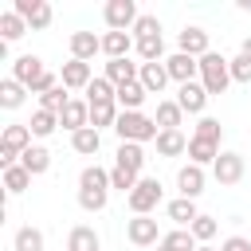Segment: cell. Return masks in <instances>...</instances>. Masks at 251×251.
<instances>
[{"mask_svg": "<svg viewBox=\"0 0 251 251\" xmlns=\"http://www.w3.org/2000/svg\"><path fill=\"white\" fill-rule=\"evenodd\" d=\"M114 133L122 137V141H133V145H141V141H157V122L153 118H145L141 110H122L118 114V126H114Z\"/></svg>", "mask_w": 251, "mask_h": 251, "instance_id": "cell-1", "label": "cell"}, {"mask_svg": "<svg viewBox=\"0 0 251 251\" xmlns=\"http://www.w3.org/2000/svg\"><path fill=\"white\" fill-rule=\"evenodd\" d=\"M212 176H216L224 188L239 184V180H243V157H239V153H220L216 165H212Z\"/></svg>", "mask_w": 251, "mask_h": 251, "instance_id": "cell-9", "label": "cell"}, {"mask_svg": "<svg viewBox=\"0 0 251 251\" xmlns=\"http://www.w3.org/2000/svg\"><path fill=\"white\" fill-rule=\"evenodd\" d=\"M145 86L141 82H129V86H118V106L122 110H141V102H145Z\"/></svg>", "mask_w": 251, "mask_h": 251, "instance_id": "cell-34", "label": "cell"}, {"mask_svg": "<svg viewBox=\"0 0 251 251\" xmlns=\"http://www.w3.org/2000/svg\"><path fill=\"white\" fill-rule=\"evenodd\" d=\"M12 247H16V251H43V231L27 224V227H20V231L12 235Z\"/></svg>", "mask_w": 251, "mask_h": 251, "instance_id": "cell-33", "label": "cell"}, {"mask_svg": "<svg viewBox=\"0 0 251 251\" xmlns=\"http://www.w3.org/2000/svg\"><path fill=\"white\" fill-rule=\"evenodd\" d=\"M31 149V129L27 126H8L0 137V165H20V157Z\"/></svg>", "mask_w": 251, "mask_h": 251, "instance_id": "cell-3", "label": "cell"}, {"mask_svg": "<svg viewBox=\"0 0 251 251\" xmlns=\"http://www.w3.org/2000/svg\"><path fill=\"white\" fill-rule=\"evenodd\" d=\"M227 82H231V59L208 51V55L200 59V86H204L208 94H224Z\"/></svg>", "mask_w": 251, "mask_h": 251, "instance_id": "cell-2", "label": "cell"}, {"mask_svg": "<svg viewBox=\"0 0 251 251\" xmlns=\"http://www.w3.org/2000/svg\"><path fill=\"white\" fill-rule=\"evenodd\" d=\"M137 82H141L149 94H161V90H165V82H169V71H165V63H141V75H137Z\"/></svg>", "mask_w": 251, "mask_h": 251, "instance_id": "cell-21", "label": "cell"}, {"mask_svg": "<svg viewBox=\"0 0 251 251\" xmlns=\"http://www.w3.org/2000/svg\"><path fill=\"white\" fill-rule=\"evenodd\" d=\"M196 200H188V196H176V200H169V220L176 224V227H192L196 224Z\"/></svg>", "mask_w": 251, "mask_h": 251, "instance_id": "cell-23", "label": "cell"}, {"mask_svg": "<svg viewBox=\"0 0 251 251\" xmlns=\"http://www.w3.org/2000/svg\"><path fill=\"white\" fill-rule=\"evenodd\" d=\"M114 165L126 169V173H137V176H141V169H145V149L133 145V141H122L118 153H114Z\"/></svg>", "mask_w": 251, "mask_h": 251, "instance_id": "cell-15", "label": "cell"}, {"mask_svg": "<svg viewBox=\"0 0 251 251\" xmlns=\"http://www.w3.org/2000/svg\"><path fill=\"white\" fill-rule=\"evenodd\" d=\"M24 98H27V86H24V82H16V78H4V82H0V106H4V110H20Z\"/></svg>", "mask_w": 251, "mask_h": 251, "instance_id": "cell-29", "label": "cell"}, {"mask_svg": "<svg viewBox=\"0 0 251 251\" xmlns=\"http://www.w3.org/2000/svg\"><path fill=\"white\" fill-rule=\"evenodd\" d=\"M149 35H161V20L149 16V12H141L137 24H133V39H149Z\"/></svg>", "mask_w": 251, "mask_h": 251, "instance_id": "cell-38", "label": "cell"}, {"mask_svg": "<svg viewBox=\"0 0 251 251\" xmlns=\"http://www.w3.org/2000/svg\"><path fill=\"white\" fill-rule=\"evenodd\" d=\"M78 188H106V192H110V173H106L102 165H86V169L78 173Z\"/></svg>", "mask_w": 251, "mask_h": 251, "instance_id": "cell-35", "label": "cell"}, {"mask_svg": "<svg viewBox=\"0 0 251 251\" xmlns=\"http://www.w3.org/2000/svg\"><path fill=\"white\" fill-rule=\"evenodd\" d=\"M157 251H173V247H165V243H157Z\"/></svg>", "mask_w": 251, "mask_h": 251, "instance_id": "cell-45", "label": "cell"}, {"mask_svg": "<svg viewBox=\"0 0 251 251\" xmlns=\"http://www.w3.org/2000/svg\"><path fill=\"white\" fill-rule=\"evenodd\" d=\"M165 71H169V78L173 82H196V75H200V59H192V55H184V51H176V55H169L165 59Z\"/></svg>", "mask_w": 251, "mask_h": 251, "instance_id": "cell-8", "label": "cell"}, {"mask_svg": "<svg viewBox=\"0 0 251 251\" xmlns=\"http://www.w3.org/2000/svg\"><path fill=\"white\" fill-rule=\"evenodd\" d=\"M188 231H192V235H196V243H208V239H212V235H216V231H220V224H216V220H212V216H196V224H192V227H188Z\"/></svg>", "mask_w": 251, "mask_h": 251, "instance_id": "cell-41", "label": "cell"}, {"mask_svg": "<svg viewBox=\"0 0 251 251\" xmlns=\"http://www.w3.org/2000/svg\"><path fill=\"white\" fill-rule=\"evenodd\" d=\"M27 184H31V173H27L24 165H8V169H4V192H8V196H20Z\"/></svg>", "mask_w": 251, "mask_h": 251, "instance_id": "cell-31", "label": "cell"}, {"mask_svg": "<svg viewBox=\"0 0 251 251\" xmlns=\"http://www.w3.org/2000/svg\"><path fill=\"white\" fill-rule=\"evenodd\" d=\"M161 243H165V247H173V251H196V247H200V243H196V235H192L188 227H176V231H169Z\"/></svg>", "mask_w": 251, "mask_h": 251, "instance_id": "cell-37", "label": "cell"}, {"mask_svg": "<svg viewBox=\"0 0 251 251\" xmlns=\"http://www.w3.org/2000/svg\"><path fill=\"white\" fill-rule=\"evenodd\" d=\"M27 129H31V137H51V133L59 129V114H51V110H35L31 122H27Z\"/></svg>", "mask_w": 251, "mask_h": 251, "instance_id": "cell-30", "label": "cell"}, {"mask_svg": "<svg viewBox=\"0 0 251 251\" xmlns=\"http://www.w3.org/2000/svg\"><path fill=\"white\" fill-rule=\"evenodd\" d=\"M24 31H31V27L24 24V16H16V12H0V39H4V43L20 39Z\"/></svg>", "mask_w": 251, "mask_h": 251, "instance_id": "cell-32", "label": "cell"}, {"mask_svg": "<svg viewBox=\"0 0 251 251\" xmlns=\"http://www.w3.org/2000/svg\"><path fill=\"white\" fill-rule=\"evenodd\" d=\"M137 43V55L145 59V63H161V55H165V39L161 35H149V39H133Z\"/></svg>", "mask_w": 251, "mask_h": 251, "instance_id": "cell-36", "label": "cell"}, {"mask_svg": "<svg viewBox=\"0 0 251 251\" xmlns=\"http://www.w3.org/2000/svg\"><path fill=\"white\" fill-rule=\"evenodd\" d=\"M126 200H129V212H133V216H149V212L161 204V180H157V176H141L137 188H133Z\"/></svg>", "mask_w": 251, "mask_h": 251, "instance_id": "cell-4", "label": "cell"}, {"mask_svg": "<svg viewBox=\"0 0 251 251\" xmlns=\"http://www.w3.org/2000/svg\"><path fill=\"white\" fill-rule=\"evenodd\" d=\"M216 157H220V145H212V141H204V137H188V161L192 165H216Z\"/></svg>", "mask_w": 251, "mask_h": 251, "instance_id": "cell-26", "label": "cell"}, {"mask_svg": "<svg viewBox=\"0 0 251 251\" xmlns=\"http://www.w3.org/2000/svg\"><path fill=\"white\" fill-rule=\"evenodd\" d=\"M196 251H220V247H196Z\"/></svg>", "mask_w": 251, "mask_h": 251, "instance_id": "cell-46", "label": "cell"}, {"mask_svg": "<svg viewBox=\"0 0 251 251\" xmlns=\"http://www.w3.org/2000/svg\"><path fill=\"white\" fill-rule=\"evenodd\" d=\"M231 82H251V59L247 55H235L231 59Z\"/></svg>", "mask_w": 251, "mask_h": 251, "instance_id": "cell-42", "label": "cell"}, {"mask_svg": "<svg viewBox=\"0 0 251 251\" xmlns=\"http://www.w3.org/2000/svg\"><path fill=\"white\" fill-rule=\"evenodd\" d=\"M157 153L161 157H180V153H188V137L180 129H161L157 133Z\"/></svg>", "mask_w": 251, "mask_h": 251, "instance_id": "cell-22", "label": "cell"}, {"mask_svg": "<svg viewBox=\"0 0 251 251\" xmlns=\"http://www.w3.org/2000/svg\"><path fill=\"white\" fill-rule=\"evenodd\" d=\"M98 145H102V133H98L94 126H86V129L71 133V149H75V153H82V157H94V153H98Z\"/></svg>", "mask_w": 251, "mask_h": 251, "instance_id": "cell-28", "label": "cell"}, {"mask_svg": "<svg viewBox=\"0 0 251 251\" xmlns=\"http://www.w3.org/2000/svg\"><path fill=\"white\" fill-rule=\"evenodd\" d=\"M59 126H63V129H71V133L86 129V126H90V102H78V98H71V102L63 106V114H59Z\"/></svg>", "mask_w": 251, "mask_h": 251, "instance_id": "cell-12", "label": "cell"}, {"mask_svg": "<svg viewBox=\"0 0 251 251\" xmlns=\"http://www.w3.org/2000/svg\"><path fill=\"white\" fill-rule=\"evenodd\" d=\"M98 51H102V35H94V31H71V59L90 63Z\"/></svg>", "mask_w": 251, "mask_h": 251, "instance_id": "cell-10", "label": "cell"}, {"mask_svg": "<svg viewBox=\"0 0 251 251\" xmlns=\"http://www.w3.org/2000/svg\"><path fill=\"white\" fill-rule=\"evenodd\" d=\"M176 47L184 51V55H192V59H204L212 47H208V31L204 27H184L180 35H176Z\"/></svg>", "mask_w": 251, "mask_h": 251, "instance_id": "cell-13", "label": "cell"}, {"mask_svg": "<svg viewBox=\"0 0 251 251\" xmlns=\"http://www.w3.org/2000/svg\"><path fill=\"white\" fill-rule=\"evenodd\" d=\"M137 75H141V63H129V59H110L106 63V78L114 86H129V82H137Z\"/></svg>", "mask_w": 251, "mask_h": 251, "instance_id": "cell-18", "label": "cell"}, {"mask_svg": "<svg viewBox=\"0 0 251 251\" xmlns=\"http://www.w3.org/2000/svg\"><path fill=\"white\" fill-rule=\"evenodd\" d=\"M126 235H129L133 247H153L157 239H165V235H157V220H153V216H133V220H126Z\"/></svg>", "mask_w": 251, "mask_h": 251, "instance_id": "cell-7", "label": "cell"}, {"mask_svg": "<svg viewBox=\"0 0 251 251\" xmlns=\"http://www.w3.org/2000/svg\"><path fill=\"white\" fill-rule=\"evenodd\" d=\"M239 55H247V59H251V35L243 39V47H239Z\"/></svg>", "mask_w": 251, "mask_h": 251, "instance_id": "cell-44", "label": "cell"}, {"mask_svg": "<svg viewBox=\"0 0 251 251\" xmlns=\"http://www.w3.org/2000/svg\"><path fill=\"white\" fill-rule=\"evenodd\" d=\"M137 180H141V176H137V173H126V169H118V165H114V169H110V188H122V192H126V196H129V192H133V188H137Z\"/></svg>", "mask_w": 251, "mask_h": 251, "instance_id": "cell-40", "label": "cell"}, {"mask_svg": "<svg viewBox=\"0 0 251 251\" xmlns=\"http://www.w3.org/2000/svg\"><path fill=\"white\" fill-rule=\"evenodd\" d=\"M67 251H102V239H98L94 227L78 224V227H71V235H67Z\"/></svg>", "mask_w": 251, "mask_h": 251, "instance_id": "cell-19", "label": "cell"}, {"mask_svg": "<svg viewBox=\"0 0 251 251\" xmlns=\"http://www.w3.org/2000/svg\"><path fill=\"white\" fill-rule=\"evenodd\" d=\"M12 12L24 16V24H27L31 31H43V27H51V20H55V12H51L47 0H16Z\"/></svg>", "mask_w": 251, "mask_h": 251, "instance_id": "cell-5", "label": "cell"}, {"mask_svg": "<svg viewBox=\"0 0 251 251\" xmlns=\"http://www.w3.org/2000/svg\"><path fill=\"white\" fill-rule=\"evenodd\" d=\"M59 78H63V86H67V90H86V86L94 82V75H90V63H78V59L63 63Z\"/></svg>", "mask_w": 251, "mask_h": 251, "instance_id": "cell-14", "label": "cell"}, {"mask_svg": "<svg viewBox=\"0 0 251 251\" xmlns=\"http://www.w3.org/2000/svg\"><path fill=\"white\" fill-rule=\"evenodd\" d=\"M208 90L200 86V82H184L180 90H176V106L184 110V114H204V106H208Z\"/></svg>", "mask_w": 251, "mask_h": 251, "instance_id": "cell-11", "label": "cell"}, {"mask_svg": "<svg viewBox=\"0 0 251 251\" xmlns=\"http://www.w3.org/2000/svg\"><path fill=\"white\" fill-rule=\"evenodd\" d=\"M133 47H137V43H133L129 31H106V35H102V51H106L110 59H126Z\"/></svg>", "mask_w": 251, "mask_h": 251, "instance_id": "cell-20", "label": "cell"}, {"mask_svg": "<svg viewBox=\"0 0 251 251\" xmlns=\"http://www.w3.org/2000/svg\"><path fill=\"white\" fill-rule=\"evenodd\" d=\"M102 16H106V27L110 31H133V24H137V4L133 0H110L106 8H102Z\"/></svg>", "mask_w": 251, "mask_h": 251, "instance_id": "cell-6", "label": "cell"}, {"mask_svg": "<svg viewBox=\"0 0 251 251\" xmlns=\"http://www.w3.org/2000/svg\"><path fill=\"white\" fill-rule=\"evenodd\" d=\"M43 71H47V67H43V59H35V55H20V59L12 63V78H16V82H24L27 90H31V82H35Z\"/></svg>", "mask_w": 251, "mask_h": 251, "instance_id": "cell-17", "label": "cell"}, {"mask_svg": "<svg viewBox=\"0 0 251 251\" xmlns=\"http://www.w3.org/2000/svg\"><path fill=\"white\" fill-rule=\"evenodd\" d=\"M192 137H204V141L220 145V137H224V126H220L216 118H200V122H196V133H192Z\"/></svg>", "mask_w": 251, "mask_h": 251, "instance_id": "cell-39", "label": "cell"}, {"mask_svg": "<svg viewBox=\"0 0 251 251\" xmlns=\"http://www.w3.org/2000/svg\"><path fill=\"white\" fill-rule=\"evenodd\" d=\"M180 118H184V110L176 106V98H161L157 102V129H180Z\"/></svg>", "mask_w": 251, "mask_h": 251, "instance_id": "cell-25", "label": "cell"}, {"mask_svg": "<svg viewBox=\"0 0 251 251\" xmlns=\"http://www.w3.org/2000/svg\"><path fill=\"white\" fill-rule=\"evenodd\" d=\"M118 114H122L118 102H90V126H94L98 133H102L106 126L114 129V126H118Z\"/></svg>", "mask_w": 251, "mask_h": 251, "instance_id": "cell-24", "label": "cell"}, {"mask_svg": "<svg viewBox=\"0 0 251 251\" xmlns=\"http://www.w3.org/2000/svg\"><path fill=\"white\" fill-rule=\"evenodd\" d=\"M20 165H24L31 176H43V173L51 169V149H47V145H31V149L20 157Z\"/></svg>", "mask_w": 251, "mask_h": 251, "instance_id": "cell-27", "label": "cell"}, {"mask_svg": "<svg viewBox=\"0 0 251 251\" xmlns=\"http://www.w3.org/2000/svg\"><path fill=\"white\" fill-rule=\"evenodd\" d=\"M176 188H180V196H188V200H196L200 192H204V169L200 165H184L180 173H176Z\"/></svg>", "mask_w": 251, "mask_h": 251, "instance_id": "cell-16", "label": "cell"}, {"mask_svg": "<svg viewBox=\"0 0 251 251\" xmlns=\"http://www.w3.org/2000/svg\"><path fill=\"white\" fill-rule=\"evenodd\" d=\"M220 251H251V239H243V235H227V239L220 243Z\"/></svg>", "mask_w": 251, "mask_h": 251, "instance_id": "cell-43", "label": "cell"}]
</instances>
